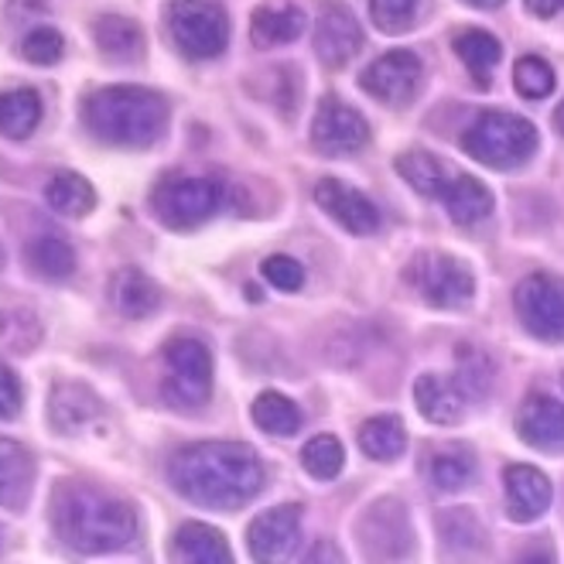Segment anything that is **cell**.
<instances>
[{"instance_id":"6da1fadb","label":"cell","mask_w":564,"mask_h":564,"mask_svg":"<svg viewBox=\"0 0 564 564\" xmlns=\"http://www.w3.org/2000/svg\"><path fill=\"white\" fill-rule=\"evenodd\" d=\"M172 486L206 510H240L263 486V469L253 448L240 442L185 445L169 462Z\"/></svg>"},{"instance_id":"7a4b0ae2","label":"cell","mask_w":564,"mask_h":564,"mask_svg":"<svg viewBox=\"0 0 564 564\" xmlns=\"http://www.w3.org/2000/svg\"><path fill=\"white\" fill-rule=\"evenodd\" d=\"M55 534L79 554H110L134 541L138 517L117 496L99 492L86 482L62 486L52 507Z\"/></svg>"},{"instance_id":"3957f363","label":"cell","mask_w":564,"mask_h":564,"mask_svg":"<svg viewBox=\"0 0 564 564\" xmlns=\"http://www.w3.org/2000/svg\"><path fill=\"white\" fill-rule=\"evenodd\" d=\"M89 134L117 148H151L169 123V104L154 89L104 86L83 99Z\"/></svg>"},{"instance_id":"277c9868","label":"cell","mask_w":564,"mask_h":564,"mask_svg":"<svg viewBox=\"0 0 564 564\" xmlns=\"http://www.w3.org/2000/svg\"><path fill=\"white\" fill-rule=\"evenodd\" d=\"M541 138L538 127L527 117L517 113H503V110H489L479 113L466 134H462V151H466L473 161L486 164V169H520L530 158H534Z\"/></svg>"},{"instance_id":"5b68a950","label":"cell","mask_w":564,"mask_h":564,"mask_svg":"<svg viewBox=\"0 0 564 564\" xmlns=\"http://www.w3.org/2000/svg\"><path fill=\"white\" fill-rule=\"evenodd\" d=\"M408 284L438 312H466L476 297V274L466 260L427 250L417 253L408 268Z\"/></svg>"},{"instance_id":"8992f818","label":"cell","mask_w":564,"mask_h":564,"mask_svg":"<svg viewBox=\"0 0 564 564\" xmlns=\"http://www.w3.org/2000/svg\"><path fill=\"white\" fill-rule=\"evenodd\" d=\"M172 42L188 58H216L229 42V18L216 0H175L169 8Z\"/></svg>"},{"instance_id":"52a82bcc","label":"cell","mask_w":564,"mask_h":564,"mask_svg":"<svg viewBox=\"0 0 564 564\" xmlns=\"http://www.w3.org/2000/svg\"><path fill=\"white\" fill-rule=\"evenodd\" d=\"M164 367H169V380H164V397L175 408H203L213 393V352L192 339L175 336L164 346Z\"/></svg>"},{"instance_id":"ba28073f","label":"cell","mask_w":564,"mask_h":564,"mask_svg":"<svg viewBox=\"0 0 564 564\" xmlns=\"http://www.w3.org/2000/svg\"><path fill=\"white\" fill-rule=\"evenodd\" d=\"M513 308L523 328L541 343H564V281L530 274L513 288Z\"/></svg>"},{"instance_id":"9c48e42d","label":"cell","mask_w":564,"mask_h":564,"mask_svg":"<svg viewBox=\"0 0 564 564\" xmlns=\"http://www.w3.org/2000/svg\"><path fill=\"white\" fill-rule=\"evenodd\" d=\"M151 209L164 226L188 229L219 209V185L213 178H192V175L164 178L151 195Z\"/></svg>"},{"instance_id":"30bf717a","label":"cell","mask_w":564,"mask_h":564,"mask_svg":"<svg viewBox=\"0 0 564 564\" xmlns=\"http://www.w3.org/2000/svg\"><path fill=\"white\" fill-rule=\"evenodd\" d=\"M421 76H424L421 58L414 52L397 48L370 62L359 76V86L387 107H408L421 89Z\"/></svg>"},{"instance_id":"8fae6325","label":"cell","mask_w":564,"mask_h":564,"mask_svg":"<svg viewBox=\"0 0 564 564\" xmlns=\"http://www.w3.org/2000/svg\"><path fill=\"white\" fill-rule=\"evenodd\" d=\"M312 141L322 154L332 158L359 154L370 144V123L362 120L359 110L346 107L339 96H325L312 123Z\"/></svg>"},{"instance_id":"7c38bea8","label":"cell","mask_w":564,"mask_h":564,"mask_svg":"<svg viewBox=\"0 0 564 564\" xmlns=\"http://www.w3.org/2000/svg\"><path fill=\"white\" fill-rule=\"evenodd\" d=\"M359 541H362V551H367L370 557H377V561L408 557L411 547H414L408 510L397 500L373 503L359 520Z\"/></svg>"},{"instance_id":"4fadbf2b","label":"cell","mask_w":564,"mask_h":564,"mask_svg":"<svg viewBox=\"0 0 564 564\" xmlns=\"http://www.w3.org/2000/svg\"><path fill=\"white\" fill-rule=\"evenodd\" d=\"M297 534H302V507L281 503L253 517L247 530V547L257 561H284L297 547Z\"/></svg>"},{"instance_id":"5bb4252c","label":"cell","mask_w":564,"mask_h":564,"mask_svg":"<svg viewBox=\"0 0 564 564\" xmlns=\"http://www.w3.org/2000/svg\"><path fill=\"white\" fill-rule=\"evenodd\" d=\"M315 203L336 219L343 229H349V234L356 237H373L380 229V213L377 206L370 203L367 195H362L359 188L339 182V178H325L318 182L315 188Z\"/></svg>"},{"instance_id":"9a60e30c","label":"cell","mask_w":564,"mask_h":564,"mask_svg":"<svg viewBox=\"0 0 564 564\" xmlns=\"http://www.w3.org/2000/svg\"><path fill=\"white\" fill-rule=\"evenodd\" d=\"M362 48V31L346 4H328L315 24V52L325 65H346Z\"/></svg>"},{"instance_id":"2e32d148","label":"cell","mask_w":564,"mask_h":564,"mask_svg":"<svg viewBox=\"0 0 564 564\" xmlns=\"http://www.w3.org/2000/svg\"><path fill=\"white\" fill-rule=\"evenodd\" d=\"M503 486H507V513L517 523H530L544 517L554 500L551 479L534 466H510L503 473Z\"/></svg>"},{"instance_id":"e0dca14e","label":"cell","mask_w":564,"mask_h":564,"mask_svg":"<svg viewBox=\"0 0 564 564\" xmlns=\"http://www.w3.org/2000/svg\"><path fill=\"white\" fill-rule=\"evenodd\" d=\"M517 431L530 448H544V452L561 448L564 445V404L544 393L527 397L517 414Z\"/></svg>"},{"instance_id":"ac0fdd59","label":"cell","mask_w":564,"mask_h":564,"mask_svg":"<svg viewBox=\"0 0 564 564\" xmlns=\"http://www.w3.org/2000/svg\"><path fill=\"white\" fill-rule=\"evenodd\" d=\"M305 11L294 8V4H263L253 11L250 18V42L260 48V52H271V48H281V45H291L305 35Z\"/></svg>"},{"instance_id":"d6986e66","label":"cell","mask_w":564,"mask_h":564,"mask_svg":"<svg viewBox=\"0 0 564 564\" xmlns=\"http://www.w3.org/2000/svg\"><path fill=\"white\" fill-rule=\"evenodd\" d=\"M48 411H52V427L55 431H62V435H76V431H83L93 417L104 414V404H99V397L89 387L62 383L52 393Z\"/></svg>"},{"instance_id":"ffe728a7","label":"cell","mask_w":564,"mask_h":564,"mask_svg":"<svg viewBox=\"0 0 564 564\" xmlns=\"http://www.w3.org/2000/svg\"><path fill=\"white\" fill-rule=\"evenodd\" d=\"M438 203L458 226H476L492 213V192L473 175H452L438 195Z\"/></svg>"},{"instance_id":"44dd1931","label":"cell","mask_w":564,"mask_h":564,"mask_svg":"<svg viewBox=\"0 0 564 564\" xmlns=\"http://www.w3.org/2000/svg\"><path fill=\"white\" fill-rule=\"evenodd\" d=\"M110 297L123 318H148L161 305V288L138 268H123L110 281Z\"/></svg>"},{"instance_id":"7402d4cb","label":"cell","mask_w":564,"mask_h":564,"mask_svg":"<svg viewBox=\"0 0 564 564\" xmlns=\"http://www.w3.org/2000/svg\"><path fill=\"white\" fill-rule=\"evenodd\" d=\"M172 554H175V561H188V564H229L234 561L226 538L209 523H182L172 541Z\"/></svg>"},{"instance_id":"603a6c76","label":"cell","mask_w":564,"mask_h":564,"mask_svg":"<svg viewBox=\"0 0 564 564\" xmlns=\"http://www.w3.org/2000/svg\"><path fill=\"white\" fill-rule=\"evenodd\" d=\"M31 479H35V466L28 452L11 438H0V507L21 510L31 492Z\"/></svg>"},{"instance_id":"cb8c5ba5","label":"cell","mask_w":564,"mask_h":564,"mask_svg":"<svg viewBox=\"0 0 564 564\" xmlns=\"http://www.w3.org/2000/svg\"><path fill=\"white\" fill-rule=\"evenodd\" d=\"M414 404L431 424H458L462 411H466V401H462V393L455 390V383H448L442 377H431V373L417 377Z\"/></svg>"},{"instance_id":"d4e9b609","label":"cell","mask_w":564,"mask_h":564,"mask_svg":"<svg viewBox=\"0 0 564 564\" xmlns=\"http://www.w3.org/2000/svg\"><path fill=\"white\" fill-rule=\"evenodd\" d=\"M45 203L58 216L79 219V216H89L93 213V206H96V188L83 175H76V172H55L45 182Z\"/></svg>"},{"instance_id":"484cf974","label":"cell","mask_w":564,"mask_h":564,"mask_svg":"<svg viewBox=\"0 0 564 564\" xmlns=\"http://www.w3.org/2000/svg\"><path fill=\"white\" fill-rule=\"evenodd\" d=\"M455 55L466 62L469 76L479 86H489L496 65H500V58H503V45L496 42L489 31L469 28V31H462V35H455Z\"/></svg>"},{"instance_id":"4316f807","label":"cell","mask_w":564,"mask_h":564,"mask_svg":"<svg viewBox=\"0 0 564 564\" xmlns=\"http://www.w3.org/2000/svg\"><path fill=\"white\" fill-rule=\"evenodd\" d=\"M42 120V96L35 89H11L0 93V134L11 141H24L35 134Z\"/></svg>"},{"instance_id":"83f0119b","label":"cell","mask_w":564,"mask_h":564,"mask_svg":"<svg viewBox=\"0 0 564 564\" xmlns=\"http://www.w3.org/2000/svg\"><path fill=\"white\" fill-rule=\"evenodd\" d=\"M397 172H401V178L414 192H421L427 198H438L442 188L448 185V178L455 175L442 158L427 154V151H404L401 158H397Z\"/></svg>"},{"instance_id":"f1b7e54d","label":"cell","mask_w":564,"mask_h":564,"mask_svg":"<svg viewBox=\"0 0 564 564\" xmlns=\"http://www.w3.org/2000/svg\"><path fill=\"white\" fill-rule=\"evenodd\" d=\"M359 448L367 452L373 462H393L401 458L408 448V431L397 414H380L370 417L367 424L359 427Z\"/></svg>"},{"instance_id":"f546056e","label":"cell","mask_w":564,"mask_h":564,"mask_svg":"<svg viewBox=\"0 0 564 564\" xmlns=\"http://www.w3.org/2000/svg\"><path fill=\"white\" fill-rule=\"evenodd\" d=\"M250 414H253V424L274 438H291V435H297V427H302V411H297V404L274 390L260 393Z\"/></svg>"},{"instance_id":"4dcf8cb0","label":"cell","mask_w":564,"mask_h":564,"mask_svg":"<svg viewBox=\"0 0 564 564\" xmlns=\"http://www.w3.org/2000/svg\"><path fill=\"white\" fill-rule=\"evenodd\" d=\"M93 35H96V45L104 55L110 58H134L141 52V28L130 21V18H120V14H104L96 18L93 24Z\"/></svg>"},{"instance_id":"1f68e13d","label":"cell","mask_w":564,"mask_h":564,"mask_svg":"<svg viewBox=\"0 0 564 564\" xmlns=\"http://www.w3.org/2000/svg\"><path fill=\"white\" fill-rule=\"evenodd\" d=\"M427 476L442 492H458L476 479V458L466 448H445L431 458Z\"/></svg>"},{"instance_id":"d6a6232c","label":"cell","mask_w":564,"mask_h":564,"mask_svg":"<svg viewBox=\"0 0 564 564\" xmlns=\"http://www.w3.org/2000/svg\"><path fill=\"white\" fill-rule=\"evenodd\" d=\"M455 390L462 401H486L492 390V362L479 349H458V370H455Z\"/></svg>"},{"instance_id":"836d02e7","label":"cell","mask_w":564,"mask_h":564,"mask_svg":"<svg viewBox=\"0 0 564 564\" xmlns=\"http://www.w3.org/2000/svg\"><path fill=\"white\" fill-rule=\"evenodd\" d=\"M438 530H442V541L448 551H458V554H476L482 551L486 538H482V527L476 520L473 510H445L438 517Z\"/></svg>"},{"instance_id":"e575fe53","label":"cell","mask_w":564,"mask_h":564,"mask_svg":"<svg viewBox=\"0 0 564 564\" xmlns=\"http://www.w3.org/2000/svg\"><path fill=\"white\" fill-rule=\"evenodd\" d=\"M302 466L312 479H336L346 466V452L336 435H318L302 448Z\"/></svg>"},{"instance_id":"d590c367","label":"cell","mask_w":564,"mask_h":564,"mask_svg":"<svg viewBox=\"0 0 564 564\" xmlns=\"http://www.w3.org/2000/svg\"><path fill=\"white\" fill-rule=\"evenodd\" d=\"M28 260H31V268H35L42 278H52V281L69 278L76 271V253H73V247L55 240V237H45L39 243H31Z\"/></svg>"},{"instance_id":"8d00e7d4","label":"cell","mask_w":564,"mask_h":564,"mask_svg":"<svg viewBox=\"0 0 564 564\" xmlns=\"http://www.w3.org/2000/svg\"><path fill=\"white\" fill-rule=\"evenodd\" d=\"M424 0H370V18L383 35H404L417 24Z\"/></svg>"},{"instance_id":"74e56055","label":"cell","mask_w":564,"mask_h":564,"mask_svg":"<svg viewBox=\"0 0 564 564\" xmlns=\"http://www.w3.org/2000/svg\"><path fill=\"white\" fill-rule=\"evenodd\" d=\"M554 69L551 62H544L541 55H523L513 65V86L523 99H544L554 89Z\"/></svg>"},{"instance_id":"f35d334b","label":"cell","mask_w":564,"mask_h":564,"mask_svg":"<svg viewBox=\"0 0 564 564\" xmlns=\"http://www.w3.org/2000/svg\"><path fill=\"white\" fill-rule=\"evenodd\" d=\"M260 274H263V281H268L271 288H278V291H302L305 288V268L297 263L294 257H268L260 263Z\"/></svg>"},{"instance_id":"ab89813d","label":"cell","mask_w":564,"mask_h":564,"mask_svg":"<svg viewBox=\"0 0 564 564\" xmlns=\"http://www.w3.org/2000/svg\"><path fill=\"white\" fill-rule=\"evenodd\" d=\"M21 52H24L28 62H35V65H52V62L62 58L65 39H62V31H55V28H35V31H28Z\"/></svg>"},{"instance_id":"60d3db41","label":"cell","mask_w":564,"mask_h":564,"mask_svg":"<svg viewBox=\"0 0 564 564\" xmlns=\"http://www.w3.org/2000/svg\"><path fill=\"white\" fill-rule=\"evenodd\" d=\"M21 401H24V393H21V380H18V373H14L11 367H0V421L18 417Z\"/></svg>"},{"instance_id":"b9f144b4","label":"cell","mask_w":564,"mask_h":564,"mask_svg":"<svg viewBox=\"0 0 564 564\" xmlns=\"http://www.w3.org/2000/svg\"><path fill=\"white\" fill-rule=\"evenodd\" d=\"M14 336H28L31 343H39V325L31 322L24 312H0V343L18 349Z\"/></svg>"},{"instance_id":"7bdbcfd3","label":"cell","mask_w":564,"mask_h":564,"mask_svg":"<svg viewBox=\"0 0 564 564\" xmlns=\"http://www.w3.org/2000/svg\"><path fill=\"white\" fill-rule=\"evenodd\" d=\"M523 4L534 18H554L564 11V0H523Z\"/></svg>"},{"instance_id":"ee69618b","label":"cell","mask_w":564,"mask_h":564,"mask_svg":"<svg viewBox=\"0 0 564 564\" xmlns=\"http://www.w3.org/2000/svg\"><path fill=\"white\" fill-rule=\"evenodd\" d=\"M462 4H469V8H479V11H496L503 4V0H462Z\"/></svg>"},{"instance_id":"f6af8a7d","label":"cell","mask_w":564,"mask_h":564,"mask_svg":"<svg viewBox=\"0 0 564 564\" xmlns=\"http://www.w3.org/2000/svg\"><path fill=\"white\" fill-rule=\"evenodd\" d=\"M554 127H557V134L564 138V104H561V107L554 110Z\"/></svg>"},{"instance_id":"bcb514c9","label":"cell","mask_w":564,"mask_h":564,"mask_svg":"<svg viewBox=\"0 0 564 564\" xmlns=\"http://www.w3.org/2000/svg\"><path fill=\"white\" fill-rule=\"evenodd\" d=\"M561 383H564V377H561Z\"/></svg>"},{"instance_id":"7dc6e473","label":"cell","mask_w":564,"mask_h":564,"mask_svg":"<svg viewBox=\"0 0 564 564\" xmlns=\"http://www.w3.org/2000/svg\"><path fill=\"white\" fill-rule=\"evenodd\" d=\"M0 260H4V257H0Z\"/></svg>"}]
</instances>
